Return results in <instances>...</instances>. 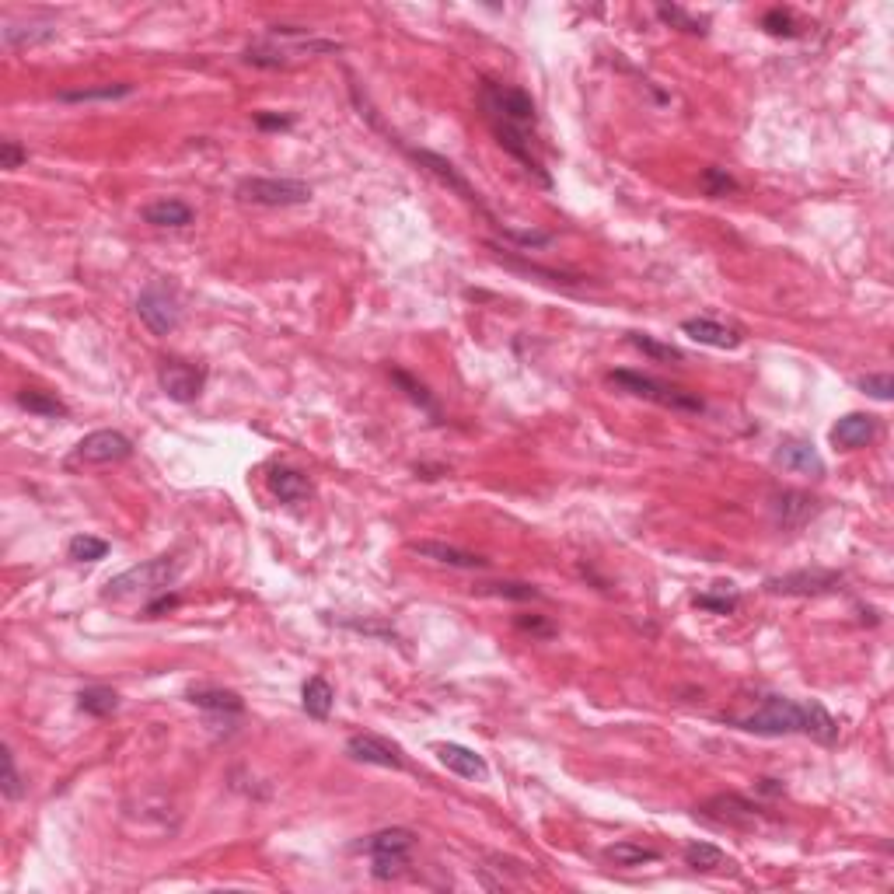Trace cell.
<instances>
[{
	"mask_svg": "<svg viewBox=\"0 0 894 894\" xmlns=\"http://www.w3.org/2000/svg\"><path fill=\"white\" fill-rule=\"evenodd\" d=\"M737 730L762 737H783V734H807L818 744L839 741V720L828 713L821 702H793L786 695H765L751 713L730 716Z\"/></svg>",
	"mask_w": 894,
	"mask_h": 894,
	"instance_id": "6da1fadb",
	"label": "cell"
},
{
	"mask_svg": "<svg viewBox=\"0 0 894 894\" xmlns=\"http://www.w3.org/2000/svg\"><path fill=\"white\" fill-rule=\"evenodd\" d=\"M608 381L619 385L622 392L636 395V399H647V402H654V406L674 409V413H702V409H706L695 392L664 385V381L650 378V374H640V371H612L608 374Z\"/></svg>",
	"mask_w": 894,
	"mask_h": 894,
	"instance_id": "7a4b0ae2",
	"label": "cell"
},
{
	"mask_svg": "<svg viewBox=\"0 0 894 894\" xmlns=\"http://www.w3.org/2000/svg\"><path fill=\"white\" fill-rule=\"evenodd\" d=\"M179 577V563L172 556H158V559H147L140 566H130L123 570L119 577H112L105 584V598H133V594H158L168 591V584Z\"/></svg>",
	"mask_w": 894,
	"mask_h": 894,
	"instance_id": "3957f363",
	"label": "cell"
},
{
	"mask_svg": "<svg viewBox=\"0 0 894 894\" xmlns=\"http://www.w3.org/2000/svg\"><path fill=\"white\" fill-rule=\"evenodd\" d=\"M482 109H486L489 123H507V126H517V130H531L538 119L531 95L514 88V84H496V81L482 84Z\"/></svg>",
	"mask_w": 894,
	"mask_h": 894,
	"instance_id": "277c9868",
	"label": "cell"
},
{
	"mask_svg": "<svg viewBox=\"0 0 894 894\" xmlns=\"http://www.w3.org/2000/svg\"><path fill=\"white\" fill-rule=\"evenodd\" d=\"M137 315H140V322L154 332V336H168V332L179 329L182 304H179V297H175V290L168 287V283L154 280V283H147V287L140 290Z\"/></svg>",
	"mask_w": 894,
	"mask_h": 894,
	"instance_id": "5b68a950",
	"label": "cell"
},
{
	"mask_svg": "<svg viewBox=\"0 0 894 894\" xmlns=\"http://www.w3.org/2000/svg\"><path fill=\"white\" fill-rule=\"evenodd\" d=\"M234 193L255 207H301L311 200V186L301 179H241Z\"/></svg>",
	"mask_w": 894,
	"mask_h": 894,
	"instance_id": "8992f818",
	"label": "cell"
},
{
	"mask_svg": "<svg viewBox=\"0 0 894 894\" xmlns=\"http://www.w3.org/2000/svg\"><path fill=\"white\" fill-rule=\"evenodd\" d=\"M158 385L172 402H196L207 388V371L189 360L165 357L158 364Z\"/></svg>",
	"mask_w": 894,
	"mask_h": 894,
	"instance_id": "52a82bcc",
	"label": "cell"
},
{
	"mask_svg": "<svg viewBox=\"0 0 894 894\" xmlns=\"http://www.w3.org/2000/svg\"><path fill=\"white\" fill-rule=\"evenodd\" d=\"M133 454V441L119 430H95L88 434L70 454V465H112V461H126Z\"/></svg>",
	"mask_w": 894,
	"mask_h": 894,
	"instance_id": "ba28073f",
	"label": "cell"
},
{
	"mask_svg": "<svg viewBox=\"0 0 894 894\" xmlns=\"http://www.w3.org/2000/svg\"><path fill=\"white\" fill-rule=\"evenodd\" d=\"M842 584V573L835 570H797V573H783V577L765 580L772 594H825L832 587Z\"/></svg>",
	"mask_w": 894,
	"mask_h": 894,
	"instance_id": "9c48e42d",
	"label": "cell"
},
{
	"mask_svg": "<svg viewBox=\"0 0 894 894\" xmlns=\"http://www.w3.org/2000/svg\"><path fill=\"white\" fill-rule=\"evenodd\" d=\"M346 755L353 762H364V765H381V769H402V751L395 748L392 741L385 737H374V734H353L346 741Z\"/></svg>",
	"mask_w": 894,
	"mask_h": 894,
	"instance_id": "30bf717a",
	"label": "cell"
},
{
	"mask_svg": "<svg viewBox=\"0 0 894 894\" xmlns=\"http://www.w3.org/2000/svg\"><path fill=\"white\" fill-rule=\"evenodd\" d=\"M776 465L786 468V472H797V475H811V479H821L825 475V458H821L818 451H814L811 441H783L776 447Z\"/></svg>",
	"mask_w": 894,
	"mask_h": 894,
	"instance_id": "8fae6325",
	"label": "cell"
},
{
	"mask_svg": "<svg viewBox=\"0 0 894 894\" xmlns=\"http://www.w3.org/2000/svg\"><path fill=\"white\" fill-rule=\"evenodd\" d=\"M755 811H758V807L751 804V800L737 797V793H720V797L706 800V804H702L695 814H702L706 821H716V825L737 828V825H748V821H755Z\"/></svg>",
	"mask_w": 894,
	"mask_h": 894,
	"instance_id": "7c38bea8",
	"label": "cell"
},
{
	"mask_svg": "<svg viewBox=\"0 0 894 894\" xmlns=\"http://www.w3.org/2000/svg\"><path fill=\"white\" fill-rule=\"evenodd\" d=\"M413 158L420 161V165L427 168V172H434L437 179H441L447 189H454V193H458L461 200H465V203H472L475 210H482V214H486V207H482L479 193H475V189L468 186V182H465V175H461L458 168L451 165V161L441 158V154H434V151H413ZM486 217H489V214H486Z\"/></svg>",
	"mask_w": 894,
	"mask_h": 894,
	"instance_id": "4fadbf2b",
	"label": "cell"
},
{
	"mask_svg": "<svg viewBox=\"0 0 894 894\" xmlns=\"http://www.w3.org/2000/svg\"><path fill=\"white\" fill-rule=\"evenodd\" d=\"M814 510H818V500L807 496V493H800V489H783V493L776 496V503H772L776 524L779 528H786V531L804 528V524L814 517Z\"/></svg>",
	"mask_w": 894,
	"mask_h": 894,
	"instance_id": "5bb4252c",
	"label": "cell"
},
{
	"mask_svg": "<svg viewBox=\"0 0 894 894\" xmlns=\"http://www.w3.org/2000/svg\"><path fill=\"white\" fill-rule=\"evenodd\" d=\"M681 332L702 346H716V350H737L744 339L737 329H730V325H723V322H713V318H685V322H681Z\"/></svg>",
	"mask_w": 894,
	"mask_h": 894,
	"instance_id": "9a60e30c",
	"label": "cell"
},
{
	"mask_svg": "<svg viewBox=\"0 0 894 894\" xmlns=\"http://www.w3.org/2000/svg\"><path fill=\"white\" fill-rule=\"evenodd\" d=\"M434 751H437V758H441L447 769L454 772V776H461V779H479V783L489 776L486 758L475 755V751H472V748H465V744L441 741V744H434Z\"/></svg>",
	"mask_w": 894,
	"mask_h": 894,
	"instance_id": "2e32d148",
	"label": "cell"
},
{
	"mask_svg": "<svg viewBox=\"0 0 894 894\" xmlns=\"http://www.w3.org/2000/svg\"><path fill=\"white\" fill-rule=\"evenodd\" d=\"M877 437V420L870 413H849L832 427V444L842 451H860Z\"/></svg>",
	"mask_w": 894,
	"mask_h": 894,
	"instance_id": "e0dca14e",
	"label": "cell"
},
{
	"mask_svg": "<svg viewBox=\"0 0 894 894\" xmlns=\"http://www.w3.org/2000/svg\"><path fill=\"white\" fill-rule=\"evenodd\" d=\"M409 549H413L416 556H423V559H434V563L454 566V570H486L489 566V559L458 549V545H447V542H413Z\"/></svg>",
	"mask_w": 894,
	"mask_h": 894,
	"instance_id": "ac0fdd59",
	"label": "cell"
},
{
	"mask_svg": "<svg viewBox=\"0 0 894 894\" xmlns=\"http://www.w3.org/2000/svg\"><path fill=\"white\" fill-rule=\"evenodd\" d=\"M413 846H416V835L409 828H385V832L371 835L364 849L374 860H409Z\"/></svg>",
	"mask_w": 894,
	"mask_h": 894,
	"instance_id": "d6986e66",
	"label": "cell"
},
{
	"mask_svg": "<svg viewBox=\"0 0 894 894\" xmlns=\"http://www.w3.org/2000/svg\"><path fill=\"white\" fill-rule=\"evenodd\" d=\"M53 39H56V25H53V21L28 18L25 25H18V21H7V25H4V46L7 49L46 46V42H53Z\"/></svg>",
	"mask_w": 894,
	"mask_h": 894,
	"instance_id": "ffe728a7",
	"label": "cell"
},
{
	"mask_svg": "<svg viewBox=\"0 0 894 894\" xmlns=\"http://www.w3.org/2000/svg\"><path fill=\"white\" fill-rule=\"evenodd\" d=\"M266 482H269V493H273L280 503H301V500H308L311 496L308 475H301L297 468L276 465L273 472L266 475Z\"/></svg>",
	"mask_w": 894,
	"mask_h": 894,
	"instance_id": "44dd1931",
	"label": "cell"
},
{
	"mask_svg": "<svg viewBox=\"0 0 894 894\" xmlns=\"http://www.w3.org/2000/svg\"><path fill=\"white\" fill-rule=\"evenodd\" d=\"M186 699L193 702V706L200 709H210V713H241L245 709V702H241L238 692H231V688H214V685H196L186 692Z\"/></svg>",
	"mask_w": 894,
	"mask_h": 894,
	"instance_id": "7402d4cb",
	"label": "cell"
},
{
	"mask_svg": "<svg viewBox=\"0 0 894 894\" xmlns=\"http://www.w3.org/2000/svg\"><path fill=\"white\" fill-rule=\"evenodd\" d=\"M196 217V210L189 207V203L182 200H172V196H165V200H154L144 207V221L154 224V227H189Z\"/></svg>",
	"mask_w": 894,
	"mask_h": 894,
	"instance_id": "603a6c76",
	"label": "cell"
},
{
	"mask_svg": "<svg viewBox=\"0 0 894 894\" xmlns=\"http://www.w3.org/2000/svg\"><path fill=\"white\" fill-rule=\"evenodd\" d=\"M332 702H336V692H332L329 681L325 678H308V685H304V692H301L304 713H308L311 720H329Z\"/></svg>",
	"mask_w": 894,
	"mask_h": 894,
	"instance_id": "cb8c5ba5",
	"label": "cell"
},
{
	"mask_svg": "<svg viewBox=\"0 0 894 894\" xmlns=\"http://www.w3.org/2000/svg\"><path fill=\"white\" fill-rule=\"evenodd\" d=\"M18 406L25 409V413H35V416H46V420H63V416L70 413L67 406H63L56 395L49 392H35V388H25V392H18Z\"/></svg>",
	"mask_w": 894,
	"mask_h": 894,
	"instance_id": "d4e9b609",
	"label": "cell"
},
{
	"mask_svg": "<svg viewBox=\"0 0 894 894\" xmlns=\"http://www.w3.org/2000/svg\"><path fill=\"white\" fill-rule=\"evenodd\" d=\"M605 860L615 863V867H643V863L661 860V853L650 846H636V842H615V846L605 849Z\"/></svg>",
	"mask_w": 894,
	"mask_h": 894,
	"instance_id": "484cf974",
	"label": "cell"
},
{
	"mask_svg": "<svg viewBox=\"0 0 894 894\" xmlns=\"http://www.w3.org/2000/svg\"><path fill=\"white\" fill-rule=\"evenodd\" d=\"M77 709H81V713H91V716H109L119 709V695L105 685L81 688V695H77Z\"/></svg>",
	"mask_w": 894,
	"mask_h": 894,
	"instance_id": "4316f807",
	"label": "cell"
},
{
	"mask_svg": "<svg viewBox=\"0 0 894 894\" xmlns=\"http://www.w3.org/2000/svg\"><path fill=\"white\" fill-rule=\"evenodd\" d=\"M133 95V84H95V88L60 91V102H116V98Z\"/></svg>",
	"mask_w": 894,
	"mask_h": 894,
	"instance_id": "83f0119b",
	"label": "cell"
},
{
	"mask_svg": "<svg viewBox=\"0 0 894 894\" xmlns=\"http://www.w3.org/2000/svg\"><path fill=\"white\" fill-rule=\"evenodd\" d=\"M685 863L692 870H699V874H713V870H720L723 863H727V856H723V849H716L713 842H688Z\"/></svg>",
	"mask_w": 894,
	"mask_h": 894,
	"instance_id": "f1b7e54d",
	"label": "cell"
},
{
	"mask_svg": "<svg viewBox=\"0 0 894 894\" xmlns=\"http://www.w3.org/2000/svg\"><path fill=\"white\" fill-rule=\"evenodd\" d=\"M67 556L74 559V563H98V559L109 556V542H105V538H95V535H74L67 542Z\"/></svg>",
	"mask_w": 894,
	"mask_h": 894,
	"instance_id": "f546056e",
	"label": "cell"
},
{
	"mask_svg": "<svg viewBox=\"0 0 894 894\" xmlns=\"http://www.w3.org/2000/svg\"><path fill=\"white\" fill-rule=\"evenodd\" d=\"M392 381L402 388V392L409 395V399L416 402V406L423 409V413H430V416H434V420H441V409H437V402L430 399V392L420 385V381H416V378H409V374H406V371H399V367H392Z\"/></svg>",
	"mask_w": 894,
	"mask_h": 894,
	"instance_id": "4dcf8cb0",
	"label": "cell"
},
{
	"mask_svg": "<svg viewBox=\"0 0 894 894\" xmlns=\"http://www.w3.org/2000/svg\"><path fill=\"white\" fill-rule=\"evenodd\" d=\"M699 186H702V193L713 196V200H720V196L737 193V189H741L727 168H706V172L699 175Z\"/></svg>",
	"mask_w": 894,
	"mask_h": 894,
	"instance_id": "1f68e13d",
	"label": "cell"
},
{
	"mask_svg": "<svg viewBox=\"0 0 894 894\" xmlns=\"http://www.w3.org/2000/svg\"><path fill=\"white\" fill-rule=\"evenodd\" d=\"M629 343L640 353H647L650 360H681V350L671 343H661V339L647 336V332H629Z\"/></svg>",
	"mask_w": 894,
	"mask_h": 894,
	"instance_id": "d6a6232c",
	"label": "cell"
},
{
	"mask_svg": "<svg viewBox=\"0 0 894 894\" xmlns=\"http://www.w3.org/2000/svg\"><path fill=\"white\" fill-rule=\"evenodd\" d=\"M657 14H661V21H668L671 28H681V32H688V35H706V25H702L699 18H692V14H685L678 4H671V7L661 4Z\"/></svg>",
	"mask_w": 894,
	"mask_h": 894,
	"instance_id": "836d02e7",
	"label": "cell"
},
{
	"mask_svg": "<svg viewBox=\"0 0 894 894\" xmlns=\"http://www.w3.org/2000/svg\"><path fill=\"white\" fill-rule=\"evenodd\" d=\"M856 385H860V392H867L870 399H877V402H891L894 399V378L891 374H867V378H860Z\"/></svg>",
	"mask_w": 894,
	"mask_h": 894,
	"instance_id": "e575fe53",
	"label": "cell"
},
{
	"mask_svg": "<svg viewBox=\"0 0 894 894\" xmlns=\"http://www.w3.org/2000/svg\"><path fill=\"white\" fill-rule=\"evenodd\" d=\"M762 28H765V32H769V35H786V39H790V35H797V25H793V14H790V11H783V7H772V11H765Z\"/></svg>",
	"mask_w": 894,
	"mask_h": 894,
	"instance_id": "d590c367",
	"label": "cell"
},
{
	"mask_svg": "<svg viewBox=\"0 0 894 894\" xmlns=\"http://www.w3.org/2000/svg\"><path fill=\"white\" fill-rule=\"evenodd\" d=\"M486 594H496V598H507V601H535L542 598V591L531 584H486Z\"/></svg>",
	"mask_w": 894,
	"mask_h": 894,
	"instance_id": "8d00e7d4",
	"label": "cell"
},
{
	"mask_svg": "<svg viewBox=\"0 0 894 894\" xmlns=\"http://www.w3.org/2000/svg\"><path fill=\"white\" fill-rule=\"evenodd\" d=\"M0 790H4L7 800H21V793H25V786H21V776H18V765H14L11 748H4V783H0Z\"/></svg>",
	"mask_w": 894,
	"mask_h": 894,
	"instance_id": "74e56055",
	"label": "cell"
},
{
	"mask_svg": "<svg viewBox=\"0 0 894 894\" xmlns=\"http://www.w3.org/2000/svg\"><path fill=\"white\" fill-rule=\"evenodd\" d=\"M695 605L709 608V612H716V615H730L737 605H741V598H737L734 591H730V594H699V598H695Z\"/></svg>",
	"mask_w": 894,
	"mask_h": 894,
	"instance_id": "f35d334b",
	"label": "cell"
},
{
	"mask_svg": "<svg viewBox=\"0 0 894 894\" xmlns=\"http://www.w3.org/2000/svg\"><path fill=\"white\" fill-rule=\"evenodd\" d=\"M25 161H28V151L18 144V140H4V144H0V168L14 172V168H21Z\"/></svg>",
	"mask_w": 894,
	"mask_h": 894,
	"instance_id": "ab89813d",
	"label": "cell"
},
{
	"mask_svg": "<svg viewBox=\"0 0 894 894\" xmlns=\"http://www.w3.org/2000/svg\"><path fill=\"white\" fill-rule=\"evenodd\" d=\"M255 126H262V130H287L290 116H266V112H259V116H255Z\"/></svg>",
	"mask_w": 894,
	"mask_h": 894,
	"instance_id": "60d3db41",
	"label": "cell"
},
{
	"mask_svg": "<svg viewBox=\"0 0 894 894\" xmlns=\"http://www.w3.org/2000/svg\"><path fill=\"white\" fill-rule=\"evenodd\" d=\"M517 629H528V633H538V636H552V626L549 622H542V619H535V615H531V619H517Z\"/></svg>",
	"mask_w": 894,
	"mask_h": 894,
	"instance_id": "b9f144b4",
	"label": "cell"
},
{
	"mask_svg": "<svg viewBox=\"0 0 894 894\" xmlns=\"http://www.w3.org/2000/svg\"><path fill=\"white\" fill-rule=\"evenodd\" d=\"M175 605H179V598H175V594H165V598H158L151 608H147V615H154V612H165V608H175Z\"/></svg>",
	"mask_w": 894,
	"mask_h": 894,
	"instance_id": "7bdbcfd3",
	"label": "cell"
}]
</instances>
